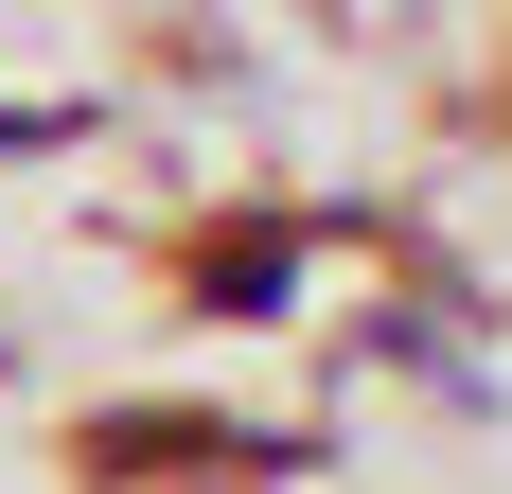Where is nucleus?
Listing matches in <instances>:
<instances>
[{
    "label": "nucleus",
    "mask_w": 512,
    "mask_h": 494,
    "mask_svg": "<svg viewBox=\"0 0 512 494\" xmlns=\"http://www.w3.org/2000/svg\"><path fill=\"white\" fill-rule=\"evenodd\" d=\"M283 283H301V230H248V247H212V300H230V318H265Z\"/></svg>",
    "instance_id": "obj_1"
}]
</instances>
